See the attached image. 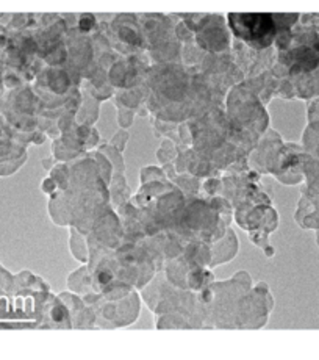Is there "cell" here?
I'll return each instance as SVG.
<instances>
[{"instance_id": "6da1fadb", "label": "cell", "mask_w": 319, "mask_h": 360, "mask_svg": "<svg viewBox=\"0 0 319 360\" xmlns=\"http://www.w3.org/2000/svg\"><path fill=\"white\" fill-rule=\"evenodd\" d=\"M233 30L246 39L259 41L274 32V24L266 15H237L232 18Z\"/></svg>"}, {"instance_id": "7a4b0ae2", "label": "cell", "mask_w": 319, "mask_h": 360, "mask_svg": "<svg viewBox=\"0 0 319 360\" xmlns=\"http://www.w3.org/2000/svg\"><path fill=\"white\" fill-rule=\"evenodd\" d=\"M52 318L55 321H60L61 318H63V311H61L60 309H55L53 311H52Z\"/></svg>"}, {"instance_id": "3957f363", "label": "cell", "mask_w": 319, "mask_h": 360, "mask_svg": "<svg viewBox=\"0 0 319 360\" xmlns=\"http://www.w3.org/2000/svg\"><path fill=\"white\" fill-rule=\"evenodd\" d=\"M99 279H100V282H102V283H105L107 281H110V274H105V273H103V274H100V278H99Z\"/></svg>"}]
</instances>
